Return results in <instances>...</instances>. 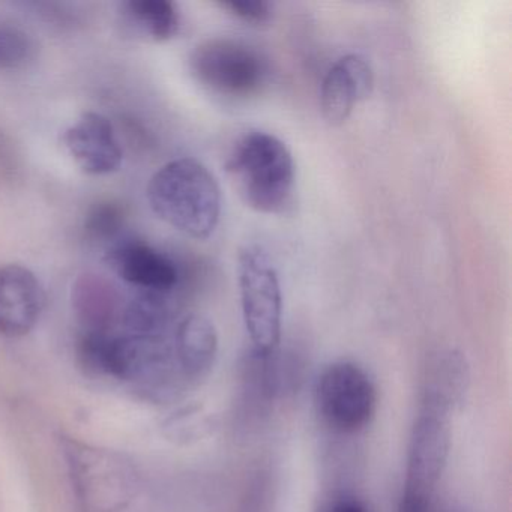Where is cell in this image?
<instances>
[{
  "instance_id": "6da1fadb",
  "label": "cell",
  "mask_w": 512,
  "mask_h": 512,
  "mask_svg": "<svg viewBox=\"0 0 512 512\" xmlns=\"http://www.w3.org/2000/svg\"><path fill=\"white\" fill-rule=\"evenodd\" d=\"M152 212L190 238H211L221 217V190L208 167L194 158L164 164L146 188Z\"/></svg>"
},
{
  "instance_id": "7a4b0ae2",
  "label": "cell",
  "mask_w": 512,
  "mask_h": 512,
  "mask_svg": "<svg viewBox=\"0 0 512 512\" xmlns=\"http://www.w3.org/2000/svg\"><path fill=\"white\" fill-rule=\"evenodd\" d=\"M226 169L242 202L254 211L284 215L295 206V161L278 137L265 131L245 134L233 146Z\"/></svg>"
},
{
  "instance_id": "3957f363",
  "label": "cell",
  "mask_w": 512,
  "mask_h": 512,
  "mask_svg": "<svg viewBox=\"0 0 512 512\" xmlns=\"http://www.w3.org/2000/svg\"><path fill=\"white\" fill-rule=\"evenodd\" d=\"M190 70L209 94L230 103L259 97L269 79L262 53L232 38H211L199 44L191 53Z\"/></svg>"
},
{
  "instance_id": "277c9868",
  "label": "cell",
  "mask_w": 512,
  "mask_h": 512,
  "mask_svg": "<svg viewBox=\"0 0 512 512\" xmlns=\"http://www.w3.org/2000/svg\"><path fill=\"white\" fill-rule=\"evenodd\" d=\"M65 457L83 512H119L136 496V470L116 452L70 440Z\"/></svg>"
},
{
  "instance_id": "5b68a950",
  "label": "cell",
  "mask_w": 512,
  "mask_h": 512,
  "mask_svg": "<svg viewBox=\"0 0 512 512\" xmlns=\"http://www.w3.org/2000/svg\"><path fill=\"white\" fill-rule=\"evenodd\" d=\"M242 316L256 355L277 352L283 322L280 278L259 247H245L238 259Z\"/></svg>"
},
{
  "instance_id": "8992f818",
  "label": "cell",
  "mask_w": 512,
  "mask_h": 512,
  "mask_svg": "<svg viewBox=\"0 0 512 512\" xmlns=\"http://www.w3.org/2000/svg\"><path fill=\"white\" fill-rule=\"evenodd\" d=\"M317 412L338 433L353 434L367 427L376 412V388L355 362L338 361L320 373L314 389Z\"/></svg>"
},
{
  "instance_id": "52a82bcc",
  "label": "cell",
  "mask_w": 512,
  "mask_h": 512,
  "mask_svg": "<svg viewBox=\"0 0 512 512\" xmlns=\"http://www.w3.org/2000/svg\"><path fill=\"white\" fill-rule=\"evenodd\" d=\"M451 448L449 412L422 404L410 434L406 479L401 497L433 500Z\"/></svg>"
},
{
  "instance_id": "ba28073f",
  "label": "cell",
  "mask_w": 512,
  "mask_h": 512,
  "mask_svg": "<svg viewBox=\"0 0 512 512\" xmlns=\"http://www.w3.org/2000/svg\"><path fill=\"white\" fill-rule=\"evenodd\" d=\"M106 262L125 283L142 292L170 295L181 277L178 266L167 254L127 236L107 248Z\"/></svg>"
},
{
  "instance_id": "9c48e42d",
  "label": "cell",
  "mask_w": 512,
  "mask_h": 512,
  "mask_svg": "<svg viewBox=\"0 0 512 512\" xmlns=\"http://www.w3.org/2000/svg\"><path fill=\"white\" fill-rule=\"evenodd\" d=\"M46 304V290L31 269L0 266V335L29 334L40 322Z\"/></svg>"
},
{
  "instance_id": "30bf717a",
  "label": "cell",
  "mask_w": 512,
  "mask_h": 512,
  "mask_svg": "<svg viewBox=\"0 0 512 512\" xmlns=\"http://www.w3.org/2000/svg\"><path fill=\"white\" fill-rule=\"evenodd\" d=\"M62 142L77 166L88 175L115 173L124 160L115 127L101 113L80 116L76 124L65 130Z\"/></svg>"
},
{
  "instance_id": "8fae6325",
  "label": "cell",
  "mask_w": 512,
  "mask_h": 512,
  "mask_svg": "<svg viewBox=\"0 0 512 512\" xmlns=\"http://www.w3.org/2000/svg\"><path fill=\"white\" fill-rule=\"evenodd\" d=\"M374 88L373 68L361 55L338 59L322 83L320 106L323 118L332 127L344 124L353 109L370 97Z\"/></svg>"
},
{
  "instance_id": "7c38bea8",
  "label": "cell",
  "mask_w": 512,
  "mask_h": 512,
  "mask_svg": "<svg viewBox=\"0 0 512 512\" xmlns=\"http://www.w3.org/2000/svg\"><path fill=\"white\" fill-rule=\"evenodd\" d=\"M172 344L185 382L208 376L218 353V335L211 320L200 314L184 317L173 329Z\"/></svg>"
},
{
  "instance_id": "4fadbf2b",
  "label": "cell",
  "mask_w": 512,
  "mask_h": 512,
  "mask_svg": "<svg viewBox=\"0 0 512 512\" xmlns=\"http://www.w3.org/2000/svg\"><path fill=\"white\" fill-rule=\"evenodd\" d=\"M125 34L137 40L164 43L181 28L178 7L170 0H130L119 8Z\"/></svg>"
},
{
  "instance_id": "5bb4252c",
  "label": "cell",
  "mask_w": 512,
  "mask_h": 512,
  "mask_svg": "<svg viewBox=\"0 0 512 512\" xmlns=\"http://www.w3.org/2000/svg\"><path fill=\"white\" fill-rule=\"evenodd\" d=\"M74 305L88 323V331H107L116 310V292L98 275H82L73 290Z\"/></svg>"
},
{
  "instance_id": "9a60e30c",
  "label": "cell",
  "mask_w": 512,
  "mask_h": 512,
  "mask_svg": "<svg viewBox=\"0 0 512 512\" xmlns=\"http://www.w3.org/2000/svg\"><path fill=\"white\" fill-rule=\"evenodd\" d=\"M37 55V46L28 32L11 23L0 22V70L28 67Z\"/></svg>"
},
{
  "instance_id": "2e32d148",
  "label": "cell",
  "mask_w": 512,
  "mask_h": 512,
  "mask_svg": "<svg viewBox=\"0 0 512 512\" xmlns=\"http://www.w3.org/2000/svg\"><path fill=\"white\" fill-rule=\"evenodd\" d=\"M125 226L124 209L113 202L98 203L85 221L86 238L92 242L112 247L119 239L124 238L122 230Z\"/></svg>"
},
{
  "instance_id": "e0dca14e",
  "label": "cell",
  "mask_w": 512,
  "mask_h": 512,
  "mask_svg": "<svg viewBox=\"0 0 512 512\" xmlns=\"http://www.w3.org/2000/svg\"><path fill=\"white\" fill-rule=\"evenodd\" d=\"M218 5L242 22L256 26L271 22L274 13L272 5L265 0H221Z\"/></svg>"
},
{
  "instance_id": "ac0fdd59",
  "label": "cell",
  "mask_w": 512,
  "mask_h": 512,
  "mask_svg": "<svg viewBox=\"0 0 512 512\" xmlns=\"http://www.w3.org/2000/svg\"><path fill=\"white\" fill-rule=\"evenodd\" d=\"M326 512H368L367 506L358 497L343 496L329 505Z\"/></svg>"
}]
</instances>
